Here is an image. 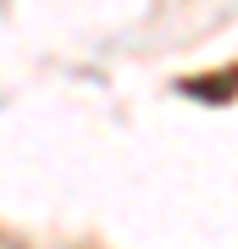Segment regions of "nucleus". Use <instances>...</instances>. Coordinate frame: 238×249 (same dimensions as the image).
Returning a JSON list of instances; mask_svg holds the SVG:
<instances>
[]
</instances>
